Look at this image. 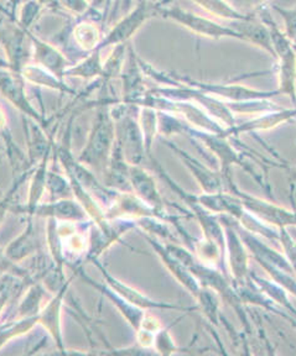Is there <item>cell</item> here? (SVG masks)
Masks as SVG:
<instances>
[{"mask_svg":"<svg viewBox=\"0 0 296 356\" xmlns=\"http://www.w3.org/2000/svg\"><path fill=\"white\" fill-rule=\"evenodd\" d=\"M36 1H38L40 6H42L44 9L47 8V9H50V10L52 11H59L63 9L61 0H36Z\"/></svg>","mask_w":296,"mask_h":356,"instance_id":"d590c367","label":"cell"},{"mask_svg":"<svg viewBox=\"0 0 296 356\" xmlns=\"http://www.w3.org/2000/svg\"><path fill=\"white\" fill-rule=\"evenodd\" d=\"M8 130V120H6V111L0 106V134Z\"/></svg>","mask_w":296,"mask_h":356,"instance_id":"8d00e7d4","label":"cell"},{"mask_svg":"<svg viewBox=\"0 0 296 356\" xmlns=\"http://www.w3.org/2000/svg\"><path fill=\"white\" fill-rule=\"evenodd\" d=\"M22 74L25 78V81L38 87H45V88L59 90L61 93L76 95V92L63 79L57 78L56 76H54L52 73L46 71L45 68L40 67L36 63H29L28 66L24 68Z\"/></svg>","mask_w":296,"mask_h":356,"instance_id":"7402d4cb","label":"cell"},{"mask_svg":"<svg viewBox=\"0 0 296 356\" xmlns=\"http://www.w3.org/2000/svg\"><path fill=\"white\" fill-rule=\"evenodd\" d=\"M92 264H95L97 268L101 271L102 276L106 280V284L114 289L118 295L122 296L124 300H128L129 303L134 305V306L139 307L141 309H162V311H180V312H190L194 311L192 308H187V307L180 306V305H175V303H168V302H162V300H155L148 297V296L141 293L139 289H134L129 284H124L123 281L118 280L114 277L112 273L107 270L106 267L103 266V264L100 261V259H93L91 260Z\"/></svg>","mask_w":296,"mask_h":356,"instance_id":"52a82bcc","label":"cell"},{"mask_svg":"<svg viewBox=\"0 0 296 356\" xmlns=\"http://www.w3.org/2000/svg\"><path fill=\"white\" fill-rule=\"evenodd\" d=\"M274 10L279 14L284 22V33L296 46V6L284 8V6H273Z\"/></svg>","mask_w":296,"mask_h":356,"instance_id":"1f68e13d","label":"cell"},{"mask_svg":"<svg viewBox=\"0 0 296 356\" xmlns=\"http://www.w3.org/2000/svg\"><path fill=\"white\" fill-rule=\"evenodd\" d=\"M146 241L151 245L153 250L157 252V256L164 262V265L168 267L169 271L171 273L173 277L176 278L180 284H182L185 289H187L191 295L196 298L203 286L191 273L190 270L185 266L184 264L180 261L171 251L169 250L166 245L162 244L159 240L155 239V236H153L150 234H146Z\"/></svg>","mask_w":296,"mask_h":356,"instance_id":"9a60e30c","label":"cell"},{"mask_svg":"<svg viewBox=\"0 0 296 356\" xmlns=\"http://www.w3.org/2000/svg\"><path fill=\"white\" fill-rule=\"evenodd\" d=\"M100 49H95L84 57L82 61L68 67L65 78H81V79H102L103 76V60Z\"/></svg>","mask_w":296,"mask_h":356,"instance_id":"603a6c76","label":"cell"},{"mask_svg":"<svg viewBox=\"0 0 296 356\" xmlns=\"http://www.w3.org/2000/svg\"><path fill=\"white\" fill-rule=\"evenodd\" d=\"M278 90L289 95L296 103V50L295 46L278 57Z\"/></svg>","mask_w":296,"mask_h":356,"instance_id":"44dd1931","label":"cell"},{"mask_svg":"<svg viewBox=\"0 0 296 356\" xmlns=\"http://www.w3.org/2000/svg\"><path fill=\"white\" fill-rule=\"evenodd\" d=\"M294 46H295V44H294ZM295 50H296V46H295Z\"/></svg>","mask_w":296,"mask_h":356,"instance_id":"ab89813d","label":"cell"},{"mask_svg":"<svg viewBox=\"0 0 296 356\" xmlns=\"http://www.w3.org/2000/svg\"><path fill=\"white\" fill-rule=\"evenodd\" d=\"M153 348L162 355H169V354H173L175 351H178V346L173 343L168 329L164 328L157 330L155 333Z\"/></svg>","mask_w":296,"mask_h":356,"instance_id":"d6a6232c","label":"cell"},{"mask_svg":"<svg viewBox=\"0 0 296 356\" xmlns=\"http://www.w3.org/2000/svg\"><path fill=\"white\" fill-rule=\"evenodd\" d=\"M25 78L22 73L14 72L8 67H0V93L15 109L23 113L25 118L38 122L45 129L47 134L51 128V122L46 119L42 113H40L29 98L25 88ZM51 136V135H50Z\"/></svg>","mask_w":296,"mask_h":356,"instance_id":"277c9868","label":"cell"},{"mask_svg":"<svg viewBox=\"0 0 296 356\" xmlns=\"http://www.w3.org/2000/svg\"><path fill=\"white\" fill-rule=\"evenodd\" d=\"M119 78L122 79V100L120 103L137 106L144 95L148 93L143 79V68L140 58L135 54L134 49H129L128 55L124 62L123 70Z\"/></svg>","mask_w":296,"mask_h":356,"instance_id":"4fadbf2b","label":"cell"},{"mask_svg":"<svg viewBox=\"0 0 296 356\" xmlns=\"http://www.w3.org/2000/svg\"><path fill=\"white\" fill-rule=\"evenodd\" d=\"M127 55H128L127 44L113 46L111 55L108 56L106 61H103V76L101 79L103 83H108L109 81L120 76Z\"/></svg>","mask_w":296,"mask_h":356,"instance_id":"83f0119b","label":"cell"},{"mask_svg":"<svg viewBox=\"0 0 296 356\" xmlns=\"http://www.w3.org/2000/svg\"><path fill=\"white\" fill-rule=\"evenodd\" d=\"M45 296L44 286L39 282L29 284L26 293L23 296V300L17 308L19 318L36 317L41 311V302Z\"/></svg>","mask_w":296,"mask_h":356,"instance_id":"4316f807","label":"cell"},{"mask_svg":"<svg viewBox=\"0 0 296 356\" xmlns=\"http://www.w3.org/2000/svg\"><path fill=\"white\" fill-rule=\"evenodd\" d=\"M157 17L175 22L186 30H189L190 33L206 39L240 40V33L235 31L233 29L229 28L228 25H222L210 17H202L178 6H159Z\"/></svg>","mask_w":296,"mask_h":356,"instance_id":"7a4b0ae2","label":"cell"},{"mask_svg":"<svg viewBox=\"0 0 296 356\" xmlns=\"http://www.w3.org/2000/svg\"><path fill=\"white\" fill-rule=\"evenodd\" d=\"M109 104L111 100L100 103L88 138L77 157V161L102 175L106 172L113 146L117 139L116 120Z\"/></svg>","mask_w":296,"mask_h":356,"instance_id":"6da1fadb","label":"cell"},{"mask_svg":"<svg viewBox=\"0 0 296 356\" xmlns=\"http://www.w3.org/2000/svg\"><path fill=\"white\" fill-rule=\"evenodd\" d=\"M138 122L143 134L148 159L153 157V145L159 134V113L151 106H139Z\"/></svg>","mask_w":296,"mask_h":356,"instance_id":"cb8c5ba5","label":"cell"},{"mask_svg":"<svg viewBox=\"0 0 296 356\" xmlns=\"http://www.w3.org/2000/svg\"><path fill=\"white\" fill-rule=\"evenodd\" d=\"M33 217L52 218L59 222H81L88 219L87 211L81 206L79 200L73 198L51 200L50 203H44L35 208Z\"/></svg>","mask_w":296,"mask_h":356,"instance_id":"d6986e66","label":"cell"},{"mask_svg":"<svg viewBox=\"0 0 296 356\" xmlns=\"http://www.w3.org/2000/svg\"><path fill=\"white\" fill-rule=\"evenodd\" d=\"M228 26L240 33V41L254 44L259 50L267 52L269 56L276 60L268 28L259 17L249 15L244 20L229 22Z\"/></svg>","mask_w":296,"mask_h":356,"instance_id":"e0dca14e","label":"cell"},{"mask_svg":"<svg viewBox=\"0 0 296 356\" xmlns=\"http://www.w3.org/2000/svg\"><path fill=\"white\" fill-rule=\"evenodd\" d=\"M28 36L31 44V60L34 63L65 81V72L71 66L68 57L59 47L40 39L31 30H29Z\"/></svg>","mask_w":296,"mask_h":356,"instance_id":"7c38bea8","label":"cell"},{"mask_svg":"<svg viewBox=\"0 0 296 356\" xmlns=\"http://www.w3.org/2000/svg\"><path fill=\"white\" fill-rule=\"evenodd\" d=\"M224 222V233H226V260L228 261L229 270L235 284L246 281L249 277V268H248V252L246 244L238 234L235 228V222L226 220L224 217L219 219Z\"/></svg>","mask_w":296,"mask_h":356,"instance_id":"30bf717a","label":"cell"},{"mask_svg":"<svg viewBox=\"0 0 296 356\" xmlns=\"http://www.w3.org/2000/svg\"><path fill=\"white\" fill-rule=\"evenodd\" d=\"M72 38L81 50L92 52L100 47L103 36L100 28L92 22H79L72 30Z\"/></svg>","mask_w":296,"mask_h":356,"instance_id":"484cf974","label":"cell"},{"mask_svg":"<svg viewBox=\"0 0 296 356\" xmlns=\"http://www.w3.org/2000/svg\"><path fill=\"white\" fill-rule=\"evenodd\" d=\"M8 300H9V291L6 289V291L0 295V313L4 309V307H6V303H8Z\"/></svg>","mask_w":296,"mask_h":356,"instance_id":"74e56055","label":"cell"},{"mask_svg":"<svg viewBox=\"0 0 296 356\" xmlns=\"http://www.w3.org/2000/svg\"><path fill=\"white\" fill-rule=\"evenodd\" d=\"M0 10L3 11V13H4V14H6V11L4 10V9H3V8H1V6H0Z\"/></svg>","mask_w":296,"mask_h":356,"instance_id":"f35d334b","label":"cell"},{"mask_svg":"<svg viewBox=\"0 0 296 356\" xmlns=\"http://www.w3.org/2000/svg\"><path fill=\"white\" fill-rule=\"evenodd\" d=\"M39 240L35 234L33 217H28V224L23 233L17 235L10 244L6 246V256L10 261L20 264L34 255L39 250Z\"/></svg>","mask_w":296,"mask_h":356,"instance_id":"ffe728a7","label":"cell"},{"mask_svg":"<svg viewBox=\"0 0 296 356\" xmlns=\"http://www.w3.org/2000/svg\"><path fill=\"white\" fill-rule=\"evenodd\" d=\"M232 6H235L237 9H257L264 6L268 0H228Z\"/></svg>","mask_w":296,"mask_h":356,"instance_id":"e575fe53","label":"cell"},{"mask_svg":"<svg viewBox=\"0 0 296 356\" xmlns=\"http://www.w3.org/2000/svg\"><path fill=\"white\" fill-rule=\"evenodd\" d=\"M191 1L213 17L222 20H228L229 22L244 20L251 15L248 13H243L240 9H237L235 6L229 3L228 0H191Z\"/></svg>","mask_w":296,"mask_h":356,"instance_id":"d4e9b609","label":"cell"},{"mask_svg":"<svg viewBox=\"0 0 296 356\" xmlns=\"http://www.w3.org/2000/svg\"><path fill=\"white\" fill-rule=\"evenodd\" d=\"M159 6L160 4H155L150 0L137 1V6L116 22L106 36H103L98 49L103 50L106 47L128 44L149 19L157 17Z\"/></svg>","mask_w":296,"mask_h":356,"instance_id":"5b68a950","label":"cell"},{"mask_svg":"<svg viewBox=\"0 0 296 356\" xmlns=\"http://www.w3.org/2000/svg\"><path fill=\"white\" fill-rule=\"evenodd\" d=\"M46 189L50 192L51 200H63L73 195L68 176L65 177L55 170H49Z\"/></svg>","mask_w":296,"mask_h":356,"instance_id":"f1b7e54d","label":"cell"},{"mask_svg":"<svg viewBox=\"0 0 296 356\" xmlns=\"http://www.w3.org/2000/svg\"><path fill=\"white\" fill-rule=\"evenodd\" d=\"M42 9L44 8L40 6L36 0H25L19 8L15 22L23 30L29 31V30H31L36 20L39 19Z\"/></svg>","mask_w":296,"mask_h":356,"instance_id":"4dcf8cb0","label":"cell"},{"mask_svg":"<svg viewBox=\"0 0 296 356\" xmlns=\"http://www.w3.org/2000/svg\"><path fill=\"white\" fill-rule=\"evenodd\" d=\"M0 44L6 54V67L14 72L22 73L24 68L31 63V44L28 31L12 22L10 25L1 29Z\"/></svg>","mask_w":296,"mask_h":356,"instance_id":"8992f818","label":"cell"},{"mask_svg":"<svg viewBox=\"0 0 296 356\" xmlns=\"http://www.w3.org/2000/svg\"><path fill=\"white\" fill-rule=\"evenodd\" d=\"M129 179L132 192H134L137 197H139L140 200L150 207L157 213L159 219L170 222L173 217L165 209L162 195L157 189V181L146 167L130 166Z\"/></svg>","mask_w":296,"mask_h":356,"instance_id":"ba28073f","label":"cell"},{"mask_svg":"<svg viewBox=\"0 0 296 356\" xmlns=\"http://www.w3.org/2000/svg\"><path fill=\"white\" fill-rule=\"evenodd\" d=\"M162 143L168 146L170 150L173 151L181 161L184 162L185 166L190 170L192 176L196 178V181L201 186L203 193H218L224 192L226 187V181H224V175L221 171H213L210 167L203 165L202 162L198 161L194 156L187 154L186 151L182 150L178 145L173 144L168 140H162Z\"/></svg>","mask_w":296,"mask_h":356,"instance_id":"8fae6325","label":"cell"},{"mask_svg":"<svg viewBox=\"0 0 296 356\" xmlns=\"http://www.w3.org/2000/svg\"><path fill=\"white\" fill-rule=\"evenodd\" d=\"M52 151L54 146L50 151L46 152V155L42 157V160L35 167L34 171L30 176V186H29L28 200L23 206L12 204L10 211L15 214H24L26 217H33L35 208L39 206L40 200L44 195L46 189V182H47V173H49V163L52 157ZM34 218V217H33Z\"/></svg>","mask_w":296,"mask_h":356,"instance_id":"2e32d148","label":"cell"},{"mask_svg":"<svg viewBox=\"0 0 296 356\" xmlns=\"http://www.w3.org/2000/svg\"><path fill=\"white\" fill-rule=\"evenodd\" d=\"M162 76L171 79L166 84L170 86H187L191 88L198 89L207 95H213L218 99L224 102H244L253 99H273L281 95L278 89L275 90H262V89L251 88L242 84L228 83H208V82H197L191 78L166 77L165 73Z\"/></svg>","mask_w":296,"mask_h":356,"instance_id":"3957f363","label":"cell"},{"mask_svg":"<svg viewBox=\"0 0 296 356\" xmlns=\"http://www.w3.org/2000/svg\"><path fill=\"white\" fill-rule=\"evenodd\" d=\"M296 117V109H286L280 108L278 111H268L264 114H259L258 118L251 119L249 122H243L240 125H235L232 128L224 129V136L232 138V136H240L242 134L253 133V131H265V130H273L281 124L288 122Z\"/></svg>","mask_w":296,"mask_h":356,"instance_id":"ac0fdd59","label":"cell"},{"mask_svg":"<svg viewBox=\"0 0 296 356\" xmlns=\"http://www.w3.org/2000/svg\"><path fill=\"white\" fill-rule=\"evenodd\" d=\"M75 268V275L79 276L84 284H88L90 287L95 289L97 292H100L102 296H104L107 300H111L113 306L120 312V314L125 318V321L130 324V327L134 329L135 333L141 328V324L146 319V314L144 309H141L139 307L134 306L132 303H129L128 300H124L123 297L118 295L114 289H111L108 284H100L93 278H91L87 273H84V268L81 266L73 267Z\"/></svg>","mask_w":296,"mask_h":356,"instance_id":"9c48e42d","label":"cell"},{"mask_svg":"<svg viewBox=\"0 0 296 356\" xmlns=\"http://www.w3.org/2000/svg\"><path fill=\"white\" fill-rule=\"evenodd\" d=\"M72 280L73 278L68 280V282L57 291L55 296L51 297V300L41 308L39 313V325L45 329L47 334L50 335L51 339L54 340L57 349H60L61 353H68L65 350L63 335H62V306H63L65 296L68 293V287L72 282Z\"/></svg>","mask_w":296,"mask_h":356,"instance_id":"5bb4252c","label":"cell"},{"mask_svg":"<svg viewBox=\"0 0 296 356\" xmlns=\"http://www.w3.org/2000/svg\"><path fill=\"white\" fill-rule=\"evenodd\" d=\"M61 1L65 9H68L76 15H82L91 9V3L88 0H61Z\"/></svg>","mask_w":296,"mask_h":356,"instance_id":"836d02e7","label":"cell"},{"mask_svg":"<svg viewBox=\"0 0 296 356\" xmlns=\"http://www.w3.org/2000/svg\"><path fill=\"white\" fill-rule=\"evenodd\" d=\"M39 325V316L36 317L20 318L17 322L10 323V325L0 330V348L6 344L9 340L26 334L31 329Z\"/></svg>","mask_w":296,"mask_h":356,"instance_id":"f546056e","label":"cell"}]
</instances>
